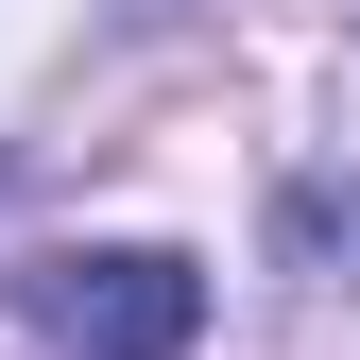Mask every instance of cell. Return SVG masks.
Segmentation results:
<instances>
[{
  "instance_id": "2",
  "label": "cell",
  "mask_w": 360,
  "mask_h": 360,
  "mask_svg": "<svg viewBox=\"0 0 360 360\" xmlns=\"http://www.w3.org/2000/svg\"><path fill=\"white\" fill-rule=\"evenodd\" d=\"M275 240H292V275L360 292V172H292V189H275Z\"/></svg>"
},
{
  "instance_id": "1",
  "label": "cell",
  "mask_w": 360,
  "mask_h": 360,
  "mask_svg": "<svg viewBox=\"0 0 360 360\" xmlns=\"http://www.w3.org/2000/svg\"><path fill=\"white\" fill-rule=\"evenodd\" d=\"M18 309H34V343H69V360H189L206 343V275L172 240H69V257L18 275Z\"/></svg>"
}]
</instances>
